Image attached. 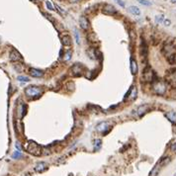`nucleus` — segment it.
Returning <instances> with one entry per match:
<instances>
[{
	"label": "nucleus",
	"mask_w": 176,
	"mask_h": 176,
	"mask_svg": "<svg viewBox=\"0 0 176 176\" xmlns=\"http://www.w3.org/2000/svg\"><path fill=\"white\" fill-rule=\"evenodd\" d=\"M152 91L158 96H163L167 91V83L164 80L157 79L152 82Z\"/></svg>",
	"instance_id": "nucleus-1"
},
{
	"label": "nucleus",
	"mask_w": 176,
	"mask_h": 176,
	"mask_svg": "<svg viewBox=\"0 0 176 176\" xmlns=\"http://www.w3.org/2000/svg\"><path fill=\"white\" fill-rule=\"evenodd\" d=\"M25 149L27 152H29L30 154L35 155V156H41L43 154L42 147L34 141H29L25 145Z\"/></svg>",
	"instance_id": "nucleus-2"
},
{
	"label": "nucleus",
	"mask_w": 176,
	"mask_h": 176,
	"mask_svg": "<svg viewBox=\"0 0 176 176\" xmlns=\"http://www.w3.org/2000/svg\"><path fill=\"white\" fill-rule=\"evenodd\" d=\"M163 55L165 57H168L172 54H175L176 52V40L174 41H166L163 44V47L161 49Z\"/></svg>",
	"instance_id": "nucleus-3"
},
{
	"label": "nucleus",
	"mask_w": 176,
	"mask_h": 176,
	"mask_svg": "<svg viewBox=\"0 0 176 176\" xmlns=\"http://www.w3.org/2000/svg\"><path fill=\"white\" fill-rule=\"evenodd\" d=\"M142 80L145 83H152L153 81L156 80V75L150 66H146L144 69L143 75H142Z\"/></svg>",
	"instance_id": "nucleus-4"
},
{
	"label": "nucleus",
	"mask_w": 176,
	"mask_h": 176,
	"mask_svg": "<svg viewBox=\"0 0 176 176\" xmlns=\"http://www.w3.org/2000/svg\"><path fill=\"white\" fill-rule=\"evenodd\" d=\"M25 94L30 98H38L42 95V89L38 86H28L25 89Z\"/></svg>",
	"instance_id": "nucleus-5"
},
{
	"label": "nucleus",
	"mask_w": 176,
	"mask_h": 176,
	"mask_svg": "<svg viewBox=\"0 0 176 176\" xmlns=\"http://www.w3.org/2000/svg\"><path fill=\"white\" fill-rule=\"evenodd\" d=\"M84 70H85V67L82 65L81 64H74L71 68H70V71H71V74L75 77H78V76H82L83 73H84Z\"/></svg>",
	"instance_id": "nucleus-6"
},
{
	"label": "nucleus",
	"mask_w": 176,
	"mask_h": 176,
	"mask_svg": "<svg viewBox=\"0 0 176 176\" xmlns=\"http://www.w3.org/2000/svg\"><path fill=\"white\" fill-rule=\"evenodd\" d=\"M112 129V125L109 122H101L96 126V130L100 133H103L104 135H106L107 133H109Z\"/></svg>",
	"instance_id": "nucleus-7"
},
{
	"label": "nucleus",
	"mask_w": 176,
	"mask_h": 176,
	"mask_svg": "<svg viewBox=\"0 0 176 176\" xmlns=\"http://www.w3.org/2000/svg\"><path fill=\"white\" fill-rule=\"evenodd\" d=\"M9 58H10L11 62H15V63L23 61L22 54H21L17 49H15V48H13V49L11 50V52H10V54H9Z\"/></svg>",
	"instance_id": "nucleus-8"
},
{
	"label": "nucleus",
	"mask_w": 176,
	"mask_h": 176,
	"mask_svg": "<svg viewBox=\"0 0 176 176\" xmlns=\"http://www.w3.org/2000/svg\"><path fill=\"white\" fill-rule=\"evenodd\" d=\"M137 94H138L137 87H136V86H132V87L130 88L129 92H127V94H126V96L124 98V100L126 101L127 99H129V100L133 101V100H135V99L137 98Z\"/></svg>",
	"instance_id": "nucleus-9"
},
{
	"label": "nucleus",
	"mask_w": 176,
	"mask_h": 176,
	"mask_svg": "<svg viewBox=\"0 0 176 176\" xmlns=\"http://www.w3.org/2000/svg\"><path fill=\"white\" fill-rule=\"evenodd\" d=\"M102 12H103L104 14H106V15H114V14L117 13V10H116V8H115L113 5H111V4H106V5H104L103 8H102Z\"/></svg>",
	"instance_id": "nucleus-10"
},
{
	"label": "nucleus",
	"mask_w": 176,
	"mask_h": 176,
	"mask_svg": "<svg viewBox=\"0 0 176 176\" xmlns=\"http://www.w3.org/2000/svg\"><path fill=\"white\" fill-rule=\"evenodd\" d=\"M47 169H48V164H47L46 162H38V163L36 164L35 168H34V170H35L36 172H39V173L44 172V171L47 170Z\"/></svg>",
	"instance_id": "nucleus-11"
},
{
	"label": "nucleus",
	"mask_w": 176,
	"mask_h": 176,
	"mask_svg": "<svg viewBox=\"0 0 176 176\" xmlns=\"http://www.w3.org/2000/svg\"><path fill=\"white\" fill-rule=\"evenodd\" d=\"M79 24H80V27H81L84 31H87V30L89 29V21H88V19L85 16L80 17Z\"/></svg>",
	"instance_id": "nucleus-12"
},
{
	"label": "nucleus",
	"mask_w": 176,
	"mask_h": 176,
	"mask_svg": "<svg viewBox=\"0 0 176 176\" xmlns=\"http://www.w3.org/2000/svg\"><path fill=\"white\" fill-rule=\"evenodd\" d=\"M148 110H149V105H147V104L141 105V106L138 108V110H137V114H138V116L142 117V116H144L145 113L148 112Z\"/></svg>",
	"instance_id": "nucleus-13"
},
{
	"label": "nucleus",
	"mask_w": 176,
	"mask_h": 176,
	"mask_svg": "<svg viewBox=\"0 0 176 176\" xmlns=\"http://www.w3.org/2000/svg\"><path fill=\"white\" fill-rule=\"evenodd\" d=\"M29 73H30V75H31V76H33V77H37V78L42 77V76L44 75V72H43L42 70L37 69V68H30Z\"/></svg>",
	"instance_id": "nucleus-14"
},
{
	"label": "nucleus",
	"mask_w": 176,
	"mask_h": 176,
	"mask_svg": "<svg viewBox=\"0 0 176 176\" xmlns=\"http://www.w3.org/2000/svg\"><path fill=\"white\" fill-rule=\"evenodd\" d=\"M130 64H131V72H132V74H134V75L137 74L138 73V64H137V61L134 57H132Z\"/></svg>",
	"instance_id": "nucleus-15"
},
{
	"label": "nucleus",
	"mask_w": 176,
	"mask_h": 176,
	"mask_svg": "<svg viewBox=\"0 0 176 176\" xmlns=\"http://www.w3.org/2000/svg\"><path fill=\"white\" fill-rule=\"evenodd\" d=\"M61 41H62V44L65 46V47H69L71 45V38L70 36L68 35H64L61 37Z\"/></svg>",
	"instance_id": "nucleus-16"
},
{
	"label": "nucleus",
	"mask_w": 176,
	"mask_h": 176,
	"mask_svg": "<svg viewBox=\"0 0 176 176\" xmlns=\"http://www.w3.org/2000/svg\"><path fill=\"white\" fill-rule=\"evenodd\" d=\"M141 54L144 58L147 56V47H146L145 42L143 40H142V44H141Z\"/></svg>",
	"instance_id": "nucleus-17"
},
{
	"label": "nucleus",
	"mask_w": 176,
	"mask_h": 176,
	"mask_svg": "<svg viewBox=\"0 0 176 176\" xmlns=\"http://www.w3.org/2000/svg\"><path fill=\"white\" fill-rule=\"evenodd\" d=\"M165 117L171 122V123H176V112L174 111H170L165 114Z\"/></svg>",
	"instance_id": "nucleus-18"
},
{
	"label": "nucleus",
	"mask_w": 176,
	"mask_h": 176,
	"mask_svg": "<svg viewBox=\"0 0 176 176\" xmlns=\"http://www.w3.org/2000/svg\"><path fill=\"white\" fill-rule=\"evenodd\" d=\"M128 10H129V12H130L131 14H133V15H136V16L141 15V10H140L138 7H136V6H131V7H129Z\"/></svg>",
	"instance_id": "nucleus-19"
},
{
	"label": "nucleus",
	"mask_w": 176,
	"mask_h": 176,
	"mask_svg": "<svg viewBox=\"0 0 176 176\" xmlns=\"http://www.w3.org/2000/svg\"><path fill=\"white\" fill-rule=\"evenodd\" d=\"M159 169H160V164H159V162H158V163L152 168V170L150 171L149 176H157L158 172H159Z\"/></svg>",
	"instance_id": "nucleus-20"
},
{
	"label": "nucleus",
	"mask_w": 176,
	"mask_h": 176,
	"mask_svg": "<svg viewBox=\"0 0 176 176\" xmlns=\"http://www.w3.org/2000/svg\"><path fill=\"white\" fill-rule=\"evenodd\" d=\"M87 39L89 42L91 43H96L97 42V37H96V34L95 33H89L87 35Z\"/></svg>",
	"instance_id": "nucleus-21"
},
{
	"label": "nucleus",
	"mask_w": 176,
	"mask_h": 176,
	"mask_svg": "<svg viewBox=\"0 0 176 176\" xmlns=\"http://www.w3.org/2000/svg\"><path fill=\"white\" fill-rule=\"evenodd\" d=\"M71 55H72V51H71V50H67V51L64 53V57H63L64 62H68V61L71 58Z\"/></svg>",
	"instance_id": "nucleus-22"
},
{
	"label": "nucleus",
	"mask_w": 176,
	"mask_h": 176,
	"mask_svg": "<svg viewBox=\"0 0 176 176\" xmlns=\"http://www.w3.org/2000/svg\"><path fill=\"white\" fill-rule=\"evenodd\" d=\"M170 157L169 156H166V157H164V158H162V159L160 160L159 164L160 166H165V165H167L169 162H170Z\"/></svg>",
	"instance_id": "nucleus-23"
},
{
	"label": "nucleus",
	"mask_w": 176,
	"mask_h": 176,
	"mask_svg": "<svg viewBox=\"0 0 176 176\" xmlns=\"http://www.w3.org/2000/svg\"><path fill=\"white\" fill-rule=\"evenodd\" d=\"M167 62L169 63V64H176V54H172L168 57H166Z\"/></svg>",
	"instance_id": "nucleus-24"
},
{
	"label": "nucleus",
	"mask_w": 176,
	"mask_h": 176,
	"mask_svg": "<svg viewBox=\"0 0 176 176\" xmlns=\"http://www.w3.org/2000/svg\"><path fill=\"white\" fill-rule=\"evenodd\" d=\"M129 36H130V39H131V41L132 42H134L135 40H136V38H137V35H136V33L134 30H130V32H129Z\"/></svg>",
	"instance_id": "nucleus-25"
},
{
	"label": "nucleus",
	"mask_w": 176,
	"mask_h": 176,
	"mask_svg": "<svg viewBox=\"0 0 176 176\" xmlns=\"http://www.w3.org/2000/svg\"><path fill=\"white\" fill-rule=\"evenodd\" d=\"M17 79L19 80V81H21V82H29V81H30L29 77H27V76H23V75L18 76Z\"/></svg>",
	"instance_id": "nucleus-26"
},
{
	"label": "nucleus",
	"mask_w": 176,
	"mask_h": 176,
	"mask_svg": "<svg viewBox=\"0 0 176 176\" xmlns=\"http://www.w3.org/2000/svg\"><path fill=\"white\" fill-rule=\"evenodd\" d=\"M66 88L68 89V90H73L74 89V83L72 82V81H69V82H67L66 83Z\"/></svg>",
	"instance_id": "nucleus-27"
},
{
	"label": "nucleus",
	"mask_w": 176,
	"mask_h": 176,
	"mask_svg": "<svg viewBox=\"0 0 176 176\" xmlns=\"http://www.w3.org/2000/svg\"><path fill=\"white\" fill-rule=\"evenodd\" d=\"M46 5H47V8H48V10H50V11H52V10H54V8H53V6H52V4L50 3V1H46Z\"/></svg>",
	"instance_id": "nucleus-28"
},
{
	"label": "nucleus",
	"mask_w": 176,
	"mask_h": 176,
	"mask_svg": "<svg viewBox=\"0 0 176 176\" xmlns=\"http://www.w3.org/2000/svg\"><path fill=\"white\" fill-rule=\"evenodd\" d=\"M141 4H143V5H145V6H150L151 5V3L149 2V1H147V0H138Z\"/></svg>",
	"instance_id": "nucleus-29"
},
{
	"label": "nucleus",
	"mask_w": 176,
	"mask_h": 176,
	"mask_svg": "<svg viewBox=\"0 0 176 176\" xmlns=\"http://www.w3.org/2000/svg\"><path fill=\"white\" fill-rule=\"evenodd\" d=\"M12 157H13V158H20V157H22V154H21L20 151H15V152L13 153Z\"/></svg>",
	"instance_id": "nucleus-30"
},
{
	"label": "nucleus",
	"mask_w": 176,
	"mask_h": 176,
	"mask_svg": "<svg viewBox=\"0 0 176 176\" xmlns=\"http://www.w3.org/2000/svg\"><path fill=\"white\" fill-rule=\"evenodd\" d=\"M155 21H156L157 23H163L164 18H163L162 15H160V16H156V17H155Z\"/></svg>",
	"instance_id": "nucleus-31"
},
{
	"label": "nucleus",
	"mask_w": 176,
	"mask_h": 176,
	"mask_svg": "<svg viewBox=\"0 0 176 176\" xmlns=\"http://www.w3.org/2000/svg\"><path fill=\"white\" fill-rule=\"evenodd\" d=\"M101 144H102L101 140H96V141H95V148H96V149H99L100 146H101Z\"/></svg>",
	"instance_id": "nucleus-32"
},
{
	"label": "nucleus",
	"mask_w": 176,
	"mask_h": 176,
	"mask_svg": "<svg viewBox=\"0 0 176 176\" xmlns=\"http://www.w3.org/2000/svg\"><path fill=\"white\" fill-rule=\"evenodd\" d=\"M43 14H44V16L46 17L47 19H48V20H49L51 23H54V19H53L52 17L50 16V15H48V14H46V13H43Z\"/></svg>",
	"instance_id": "nucleus-33"
},
{
	"label": "nucleus",
	"mask_w": 176,
	"mask_h": 176,
	"mask_svg": "<svg viewBox=\"0 0 176 176\" xmlns=\"http://www.w3.org/2000/svg\"><path fill=\"white\" fill-rule=\"evenodd\" d=\"M74 35H75V39H76V43H77V44H79V43H80L79 35H78V32H77V30H76V29L74 30Z\"/></svg>",
	"instance_id": "nucleus-34"
},
{
	"label": "nucleus",
	"mask_w": 176,
	"mask_h": 176,
	"mask_svg": "<svg viewBox=\"0 0 176 176\" xmlns=\"http://www.w3.org/2000/svg\"><path fill=\"white\" fill-rule=\"evenodd\" d=\"M170 149H171V151H176V141L171 144V145H170Z\"/></svg>",
	"instance_id": "nucleus-35"
},
{
	"label": "nucleus",
	"mask_w": 176,
	"mask_h": 176,
	"mask_svg": "<svg viewBox=\"0 0 176 176\" xmlns=\"http://www.w3.org/2000/svg\"><path fill=\"white\" fill-rule=\"evenodd\" d=\"M163 24H164L165 26H169V25L171 24V22H170V20H168V19H165V20L163 21Z\"/></svg>",
	"instance_id": "nucleus-36"
},
{
	"label": "nucleus",
	"mask_w": 176,
	"mask_h": 176,
	"mask_svg": "<svg viewBox=\"0 0 176 176\" xmlns=\"http://www.w3.org/2000/svg\"><path fill=\"white\" fill-rule=\"evenodd\" d=\"M115 1H116V2H117L119 5H121L122 7H125V3H124L122 0H115Z\"/></svg>",
	"instance_id": "nucleus-37"
},
{
	"label": "nucleus",
	"mask_w": 176,
	"mask_h": 176,
	"mask_svg": "<svg viewBox=\"0 0 176 176\" xmlns=\"http://www.w3.org/2000/svg\"><path fill=\"white\" fill-rule=\"evenodd\" d=\"M54 7H55V8H56V9H57V11H58V12H60V13H62V14H63V13H64V11H63V10H62V9H61V8H60V6H58V5H56V4H55V5H54Z\"/></svg>",
	"instance_id": "nucleus-38"
},
{
	"label": "nucleus",
	"mask_w": 176,
	"mask_h": 176,
	"mask_svg": "<svg viewBox=\"0 0 176 176\" xmlns=\"http://www.w3.org/2000/svg\"><path fill=\"white\" fill-rule=\"evenodd\" d=\"M16 147L19 149V150H21V149H22V147H21V145H20L19 143H16Z\"/></svg>",
	"instance_id": "nucleus-39"
},
{
	"label": "nucleus",
	"mask_w": 176,
	"mask_h": 176,
	"mask_svg": "<svg viewBox=\"0 0 176 176\" xmlns=\"http://www.w3.org/2000/svg\"><path fill=\"white\" fill-rule=\"evenodd\" d=\"M22 176H31V174H30L29 172H26V173H24V174H23Z\"/></svg>",
	"instance_id": "nucleus-40"
},
{
	"label": "nucleus",
	"mask_w": 176,
	"mask_h": 176,
	"mask_svg": "<svg viewBox=\"0 0 176 176\" xmlns=\"http://www.w3.org/2000/svg\"><path fill=\"white\" fill-rule=\"evenodd\" d=\"M171 3H173V4L176 3V0H171Z\"/></svg>",
	"instance_id": "nucleus-41"
},
{
	"label": "nucleus",
	"mask_w": 176,
	"mask_h": 176,
	"mask_svg": "<svg viewBox=\"0 0 176 176\" xmlns=\"http://www.w3.org/2000/svg\"><path fill=\"white\" fill-rule=\"evenodd\" d=\"M71 2H76V1H78V0H70Z\"/></svg>",
	"instance_id": "nucleus-42"
},
{
	"label": "nucleus",
	"mask_w": 176,
	"mask_h": 176,
	"mask_svg": "<svg viewBox=\"0 0 176 176\" xmlns=\"http://www.w3.org/2000/svg\"><path fill=\"white\" fill-rule=\"evenodd\" d=\"M34 2H38V1H40V0H33Z\"/></svg>",
	"instance_id": "nucleus-43"
},
{
	"label": "nucleus",
	"mask_w": 176,
	"mask_h": 176,
	"mask_svg": "<svg viewBox=\"0 0 176 176\" xmlns=\"http://www.w3.org/2000/svg\"><path fill=\"white\" fill-rule=\"evenodd\" d=\"M174 176H176V173H175V174H174Z\"/></svg>",
	"instance_id": "nucleus-44"
}]
</instances>
